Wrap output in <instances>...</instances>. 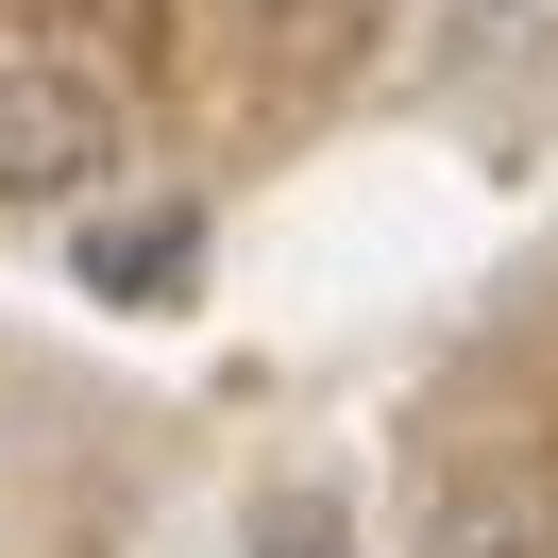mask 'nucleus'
I'll return each mask as SVG.
<instances>
[{
    "label": "nucleus",
    "mask_w": 558,
    "mask_h": 558,
    "mask_svg": "<svg viewBox=\"0 0 558 558\" xmlns=\"http://www.w3.org/2000/svg\"><path fill=\"white\" fill-rule=\"evenodd\" d=\"M102 170H119V102L51 51H17L0 69V204H85Z\"/></svg>",
    "instance_id": "1"
},
{
    "label": "nucleus",
    "mask_w": 558,
    "mask_h": 558,
    "mask_svg": "<svg viewBox=\"0 0 558 558\" xmlns=\"http://www.w3.org/2000/svg\"><path fill=\"white\" fill-rule=\"evenodd\" d=\"M204 271V220H85V288H102V305H170V288Z\"/></svg>",
    "instance_id": "3"
},
{
    "label": "nucleus",
    "mask_w": 558,
    "mask_h": 558,
    "mask_svg": "<svg viewBox=\"0 0 558 558\" xmlns=\"http://www.w3.org/2000/svg\"><path fill=\"white\" fill-rule=\"evenodd\" d=\"M254 558H355L339 490H271V508H254Z\"/></svg>",
    "instance_id": "4"
},
{
    "label": "nucleus",
    "mask_w": 558,
    "mask_h": 558,
    "mask_svg": "<svg viewBox=\"0 0 558 558\" xmlns=\"http://www.w3.org/2000/svg\"><path fill=\"white\" fill-rule=\"evenodd\" d=\"M423 558H558V490L542 474H440L423 490Z\"/></svg>",
    "instance_id": "2"
}]
</instances>
